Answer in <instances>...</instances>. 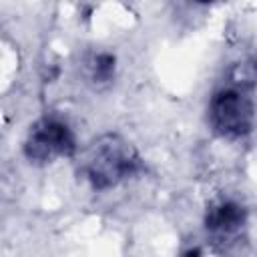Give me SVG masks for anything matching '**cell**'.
Wrapping results in <instances>:
<instances>
[{"mask_svg": "<svg viewBox=\"0 0 257 257\" xmlns=\"http://www.w3.org/2000/svg\"><path fill=\"white\" fill-rule=\"evenodd\" d=\"M143 167L139 151L120 135L96 137L82 155V175L96 191H106L139 173Z\"/></svg>", "mask_w": 257, "mask_h": 257, "instance_id": "obj_1", "label": "cell"}, {"mask_svg": "<svg viewBox=\"0 0 257 257\" xmlns=\"http://www.w3.org/2000/svg\"><path fill=\"white\" fill-rule=\"evenodd\" d=\"M255 122V102L249 88L231 84L217 90L209 102V124L223 139H241Z\"/></svg>", "mask_w": 257, "mask_h": 257, "instance_id": "obj_2", "label": "cell"}, {"mask_svg": "<svg viewBox=\"0 0 257 257\" xmlns=\"http://www.w3.org/2000/svg\"><path fill=\"white\" fill-rule=\"evenodd\" d=\"M76 151V139L72 128L54 116L36 120L24 141V155L34 165H46L62 157H72Z\"/></svg>", "mask_w": 257, "mask_h": 257, "instance_id": "obj_3", "label": "cell"}, {"mask_svg": "<svg viewBox=\"0 0 257 257\" xmlns=\"http://www.w3.org/2000/svg\"><path fill=\"white\" fill-rule=\"evenodd\" d=\"M247 221L245 209L235 201H217L207 209L205 227L217 243H231L235 241Z\"/></svg>", "mask_w": 257, "mask_h": 257, "instance_id": "obj_4", "label": "cell"}, {"mask_svg": "<svg viewBox=\"0 0 257 257\" xmlns=\"http://www.w3.org/2000/svg\"><path fill=\"white\" fill-rule=\"evenodd\" d=\"M114 68H116V58L110 52H96L90 54L84 62V74L86 80L94 88H102L112 82L114 78Z\"/></svg>", "mask_w": 257, "mask_h": 257, "instance_id": "obj_5", "label": "cell"}]
</instances>
